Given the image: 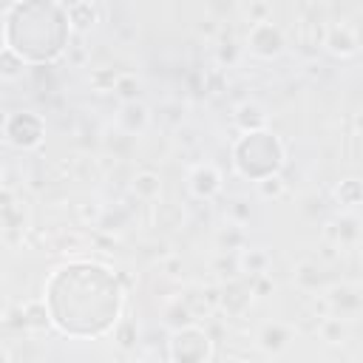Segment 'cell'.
<instances>
[{"label": "cell", "mask_w": 363, "mask_h": 363, "mask_svg": "<svg viewBox=\"0 0 363 363\" xmlns=\"http://www.w3.org/2000/svg\"><path fill=\"white\" fill-rule=\"evenodd\" d=\"M170 360H190V363H204L213 357V340L207 337L204 329L184 323L182 329L173 332L170 337Z\"/></svg>", "instance_id": "cell-1"}, {"label": "cell", "mask_w": 363, "mask_h": 363, "mask_svg": "<svg viewBox=\"0 0 363 363\" xmlns=\"http://www.w3.org/2000/svg\"><path fill=\"white\" fill-rule=\"evenodd\" d=\"M320 337H323L326 343H343L346 326L340 323V318H326L323 326H320Z\"/></svg>", "instance_id": "cell-15"}, {"label": "cell", "mask_w": 363, "mask_h": 363, "mask_svg": "<svg viewBox=\"0 0 363 363\" xmlns=\"http://www.w3.org/2000/svg\"><path fill=\"white\" fill-rule=\"evenodd\" d=\"M335 196H337L340 207H346V210L357 207V204H360V184H357V179H346V182H340V187L335 190Z\"/></svg>", "instance_id": "cell-11"}, {"label": "cell", "mask_w": 363, "mask_h": 363, "mask_svg": "<svg viewBox=\"0 0 363 363\" xmlns=\"http://www.w3.org/2000/svg\"><path fill=\"white\" fill-rule=\"evenodd\" d=\"M130 190H133L136 199L153 201V199H159V193H162V179H159V173H153V170H139V173L133 176Z\"/></svg>", "instance_id": "cell-6"}, {"label": "cell", "mask_w": 363, "mask_h": 363, "mask_svg": "<svg viewBox=\"0 0 363 363\" xmlns=\"http://www.w3.org/2000/svg\"><path fill=\"white\" fill-rule=\"evenodd\" d=\"M238 264H241V269L247 275H264L267 267H269V255L264 250H258V247L255 250H244L241 258H238Z\"/></svg>", "instance_id": "cell-9"}, {"label": "cell", "mask_w": 363, "mask_h": 363, "mask_svg": "<svg viewBox=\"0 0 363 363\" xmlns=\"http://www.w3.org/2000/svg\"><path fill=\"white\" fill-rule=\"evenodd\" d=\"M187 184H190V193L196 199H213L221 190V173L213 164H199L190 170Z\"/></svg>", "instance_id": "cell-4"}, {"label": "cell", "mask_w": 363, "mask_h": 363, "mask_svg": "<svg viewBox=\"0 0 363 363\" xmlns=\"http://www.w3.org/2000/svg\"><path fill=\"white\" fill-rule=\"evenodd\" d=\"M286 340H289V335H286V329L284 326H267L264 332H261V346L267 349V352H281L284 346H286Z\"/></svg>", "instance_id": "cell-12"}, {"label": "cell", "mask_w": 363, "mask_h": 363, "mask_svg": "<svg viewBox=\"0 0 363 363\" xmlns=\"http://www.w3.org/2000/svg\"><path fill=\"white\" fill-rule=\"evenodd\" d=\"M96 23V9H94V3H88V0H79V3H71L68 6V26L74 28V31H88L91 26Z\"/></svg>", "instance_id": "cell-7"}, {"label": "cell", "mask_w": 363, "mask_h": 363, "mask_svg": "<svg viewBox=\"0 0 363 363\" xmlns=\"http://www.w3.org/2000/svg\"><path fill=\"white\" fill-rule=\"evenodd\" d=\"M326 48H329L335 57H354L357 48H360L357 31H354L352 26H346V23L332 26V28L326 31Z\"/></svg>", "instance_id": "cell-5"}, {"label": "cell", "mask_w": 363, "mask_h": 363, "mask_svg": "<svg viewBox=\"0 0 363 363\" xmlns=\"http://www.w3.org/2000/svg\"><path fill=\"white\" fill-rule=\"evenodd\" d=\"M247 43H250V48H252V54H258V57H278L281 51H284V34L269 23V20H261V23H255L252 28H250V37H247Z\"/></svg>", "instance_id": "cell-2"}, {"label": "cell", "mask_w": 363, "mask_h": 363, "mask_svg": "<svg viewBox=\"0 0 363 363\" xmlns=\"http://www.w3.org/2000/svg\"><path fill=\"white\" fill-rule=\"evenodd\" d=\"M23 57L14 48H0V77L3 79H17L23 74Z\"/></svg>", "instance_id": "cell-10"}, {"label": "cell", "mask_w": 363, "mask_h": 363, "mask_svg": "<svg viewBox=\"0 0 363 363\" xmlns=\"http://www.w3.org/2000/svg\"><path fill=\"white\" fill-rule=\"evenodd\" d=\"M113 91H116L125 102H133L136 94H139V79H136L133 74H116V79H113Z\"/></svg>", "instance_id": "cell-13"}, {"label": "cell", "mask_w": 363, "mask_h": 363, "mask_svg": "<svg viewBox=\"0 0 363 363\" xmlns=\"http://www.w3.org/2000/svg\"><path fill=\"white\" fill-rule=\"evenodd\" d=\"M9 360H11V352L6 346H0V363H9Z\"/></svg>", "instance_id": "cell-17"}, {"label": "cell", "mask_w": 363, "mask_h": 363, "mask_svg": "<svg viewBox=\"0 0 363 363\" xmlns=\"http://www.w3.org/2000/svg\"><path fill=\"white\" fill-rule=\"evenodd\" d=\"M26 323L34 326V329H45V326H48L45 303H43V301H31V303H26Z\"/></svg>", "instance_id": "cell-16"}, {"label": "cell", "mask_w": 363, "mask_h": 363, "mask_svg": "<svg viewBox=\"0 0 363 363\" xmlns=\"http://www.w3.org/2000/svg\"><path fill=\"white\" fill-rule=\"evenodd\" d=\"M9 119L20 125V130H6V139L11 145H17V147H37L43 142V122L31 111H20V113H14Z\"/></svg>", "instance_id": "cell-3"}, {"label": "cell", "mask_w": 363, "mask_h": 363, "mask_svg": "<svg viewBox=\"0 0 363 363\" xmlns=\"http://www.w3.org/2000/svg\"><path fill=\"white\" fill-rule=\"evenodd\" d=\"M255 184H258V193H261L264 199H281L284 190H286V184H284V179H281L278 173H269V176L258 179Z\"/></svg>", "instance_id": "cell-14"}, {"label": "cell", "mask_w": 363, "mask_h": 363, "mask_svg": "<svg viewBox=\"0 0 363 363\" xmlns=\"http://www.w3.org/2000/svg\"><path fill=\"white\" fill-rule=\"evenodd\" d=\"M235 122L241 125L244 133H250V130H264V125H267V113H264L261 105H255V102H244V105H238V111H235Z\"/></svg>", "instance_id": "cell-8"}, {"label": "cell", "mask_w": 363, "mask_h": 363, "mask_svg": "<svg viewBox=\"0 0 363 363\" xmlns=\"http://www.w3.org/2000/svg\"><path fill=\"white\" fill-rule=\"evenodd\" d=\"M0 281H3V272H0Z\"/></svg>", "instance_id": "cell-18"}]
</instances>
